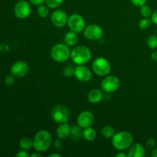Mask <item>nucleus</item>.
<instances>
[{"label": "nucleus", "mask_w": 157, "mask_h": 157, "mask_svg": "<svg viewBox=\"0 0 157 157\" xmlns=\"http://www.w3.org/2000/svg\"><path fill=\"white\" fill-rule=\"evenodd\" d=\"M52 144V136L50 132L41 130L35 135L33 138V147L36 151L42 153L50 148Z\"/></svg>", "instance_id": "1"}, {"label": "nucleus", "mask_w": 157, "mask_h": 157, "mask_svg": "<svg viewBox=\"0 0 157 157\" xmlns=\"http://www.w3.org/2000/svg\"><path fill=\"white\" fill-rule=\"evenodd\" d=\"M92 53L89 48L84 45H78L71 51V58L75 64H85L91 59Z\"/></svg>", "instance_id": "2"}, {"label": "nucleus", "mask_w": 157, "mask_h": 157, "mask_svg": "<svg viewBox=\"0 0 157 157\" xmlns=\"http://www.w3.org/2000/svg\"><path fill=\"white\" fill-rule=\"evenodd\" d=\"M133 135L127 131H120L112 137V145L117 150H125L133 144Z\"/></svg>", "instance_id": "3"}, {"label": "nucleus", "mask_w": 157, "mask_h": 157, "mask_svg": "<svg viewBox=\"0 0 157 157\" xmlns=\"http://www.w3.org/2000/svg\"><path fill=\"white\" fill-rule=\"evenodd\" d=\"M51 57L56 62H65L71 58V50L68 45L65 43H59L54 45L51 49Z\"/></svg>", "instance_id": "4"}, {"label": "nucleus", "mask_w": 157, "mask_h": 157, "mask_svg": "<svg viewBox=\"0 0 157 157\" xmlns=\"http://www.w3.org/2000/svg\"><path fill=\"white\" fill-rule=\"evenodd\" d=\"M92 70L98 76H107L111 71V65L107 58L100 57L92 63Z\"/></svg>", "instance_id": "5"}, {"label": "nucleus", "mask_w": 157, "mask_h": 157, "mask_svg": "<svg viewBox=\"0 0 157 157\" xmlns=\"http://www.w3.org/2000/svg\"><path fill=\"white\" fill-rule=\"evenodd\" d=\"M70 111L64 105L58 104L55 106L52 110V118L57 124H64L67 123L70 119Z\"/></svg>", "instance_id": "6"}, {"label": "nucleus", "mask_w": 157, "mask_h": 157, "mask_svg": "<svg viewBox=\"0 0 157 157\" xmlns=\"http://www.w3.org/2000/svg\"><path fill=\"white\" fill-rule=\"evenodd\" d=\"M67 25L72 32L80 33L83 32L86 27V22L83 16L79 14H72L68 16Z\"/></svg>", "instance_id": "7"}, {"label": "nucleus", "mask_w": 157, "mask_h": 157, "mask_svg": "<svg viewBox=\"0 0 157 157\" xmlns=\"http://www.w3.org/2000/svg\"><path fill=\"white\" fill-rule=\"evenodd\" d=\"M121 85L119 78L114 75H107L101 81V88L107 94L113 93L118 90Z\"/></svg>", "instance_id": "8"}, {"label": "nucleus", "mask_w": 157, "mask_h": 157, "mask_svg": "<svg viewBox=\"0 0 157 157\" xmlns=\"http://www.w3.org/2000/svg\"><path fill=\"white\" fill-rule=\"evenodd\" d=\"M104 31L102 28L96 24H91L86 26L84 30V35L87 39L90 41H98L103 37Z\"/></svg>", "instance_id": "9"}, {"label": "nucleus", "mask_w": 157, "mask_h": 157, "mask_svg": "<svg viewBox=\"0 0 157 157\" xmlns=\"http://www.w3.org/2000/svg\"><path fill=\"white\" fill-rule=\"evenodd\" d=\"M32 8L30 3L25 0H20L15 4L14 8V12L16 18L24 19L30 15Z\"/></svg>", "instance_id": "10"}, {"label": "nucleus", "mask_w": 157, "mask_h": 157, "mask_svg": "<svg viewBox=\"0 0 157 157\" xmlns=\"http://www.w3.org/2000/svg\"><path fill=\"white\" fill-rule=\"evenodd\" d=\"M67 20L68 16L67 13L64 11L60 9L54 11L51 16L52 23L57 28H62L65 26L67 24Z\"/></svg>", "instance_id": "11"}, {"label": "nucleus", "mask_w": 157, "mask_h": 157, "mask_svg": "<svg viewBox=\"0 0 157 157\" xmlns=\"http://www.w3.org/2000/svg\"><path fill=\"white\" fill-rule=\"evenodd\" d=\"M29 71V67L25 61H18L11 67V74L16 78H24Z\"/></svg>", "instance_id": "12"}, {"label": "nucleus", "mask_w": 157, "mask_h": 157, "mask_svg": "<svg viewBox=\"0 0 157 157\" xmlns=\"http://www.w3.org/2000/svg\"><path fill=\"white\" fill-rule=\"evenodd\" d=\"M75 76L81 82H88L92 78V73L87 66L80 64L75 68Z\"/></svg>", "instance_id": "13"}, {"label": "nucleus", "mask_w": 157, "mask_h": 157, "mask_svg": "<svg viewBox=\"0 0 157 157\" xmlns=\"http://www.w3.org/2000/svg\"><path fill=\"white\" fill-rule=\"evenodd\" d=\"M77 122L78 125L81 126L83 129L91 127L94 122V116L89 110H84L78 116Z\"/></svg>", "instance_id": "14"}, {"label": "nucleus", "mask_w": 157, "mask_h": 157, "mask_svg": "<svg viewBox=\"0 0 157 157\" xmlns=\"http://www.w3.org/2000/svg\"><path fill=\"white\" fill-rule=\"evenodd\" d=\"M129 157H144L146 155V149L141 144L136 143L133 144L129 148Z\"/></svg>", "instance_id": "15"}, {"label": "nucleus", "mask_w": 157, "mask_h": 157, "mask_svg": "<svg viewBox=\"0 0 157 157\" xmlns=\"http://www.w3.org/2000/svg\"><path fill=\"white\" fill-rule=\"evenodd\" d=\"M104 95L102 90H99V89H93L88 93L87 100L90 104H96L101 102L102 100L104 99Z\"/></svg>", "instance_id": "16"}, {"label": "nucleus", "mask_w": 157, "mask_h": 157, "mask_svg": "<svg viewBox=\"0 0 157 157\" xmlns=\"http://www.w3.org/2000/svg\"><path fill=\"white\" fill-rule=\"evenodd\" d=\"M71 127L68 124H61L56 130V135L59 139H66L70 136Z\"/></svg>", "instance_id": "17"}, {"label": "nucleus", "mask_w": 157, "mask_h": 157, "mask_svg": "<svg viewBox=\"0 0 157 157\" xmlns=\"http://www.w3.org/2000/svg\"><path fill=\"white\" fill-rule=\"evenodd\" d=\"M64 43L67 45L75 46L78 41V33H76L75 32H72V31L67 32L64 37Z\"/></svg>", "instance_id": "18"}, {"label": "nucleus", "mask_w": 157, "mask_h": 157, "mask_svg": "<svg viewBox=\"0 0 157 157\" xmlns=\"http://www.w3.org/2000/svg\"><path fill=\"white\" fill-rule=\"evenodd\" d=\"M81 126L74 125L71 127L70 132V138L72 140H79L80 139L83 137V130Z\"/></svg>", "instance_id": "19"}, {"label": "nucleus", "mask_w": 157, "mask_h": 157, "mask_svg": "<svg viewBox=\"0 0 157 157\" xmlns=\"http://www.w3.org/2000/svg\"><path fill=\"white\" fill-rule=\"evenodd\" d=\"M83 138L88 142H92V141L95 140V139L97 138L96 130L92 128L91 127L84 128V130H83Z\"/></svg>", "instance_id": "20"}, {"label": "nucleus", "mask_w": 157, "mask_h": 157, "mask_svg": "<svg viewBox=\"0 0 157 157\" xmlns=\"http://www.w3.org/2000/svg\"><path fill=\"white\" fill-rule=\"evenodd\" d=\"M115 130L113 127L110 125H106L101 130V134L104 137H105L106 139H110L114 136L115 134Z\"/></svg>", "instance_id": "21"}, {"label": "nucleus", "mask_w": 157, "mask_h": 157, "mask_svg": "<svg viewBox=\"0 0 157 157\" xmlns=\"http://www.w3.org/2000/svg\"><path fill=\"white\" fill-rule=\"evenodd\" d=\"M19 147L21 150H29L33 147V140H31L30 138L24 137L19 141Z\"/></svg>", "instance_id": "22"}, {"label": "nucleus", "mask_w": 157, "mask_h": 157, "mask_svg": "<svg viewBox=\"0 0 157 157\" xmlns=\"http://www.w3.org/2000/svg\"><path fill=\"white\" fill-rule=\"evenodd\" d=\"M152 24H153V21L151 19H150V18H144L139 21L138 26L141 30H147L151 27Z\"/></svg>", "instance_id": "23"}, {"label": "nucleus", "mask_w": 157, "mask_h": 157, "mask_svg": "<svg viewBox=\"0 0 157 157\" xmlns=\"http://www.w3.org/2000/svg\"><path fill=\"white\" fill-rule=\"evenodd\" d=\"M37 12L40 18H46L49 15V7L46 5H40L38 6V9H37Z\"/></svg>", "instance_id": "24"}, {"label": "nucleus", "mask_w": 157, "mask_h": 157, "mask_svg": "<svg viewBox=\"0 0 157 157\" xmlns=\"http://www.w3.org/2000/svg\"><path fill=\"white\" fill-rule=\"evenodd\" d=\"M140 14L144 18H151L152 14H153L152 9L147 5H144V6H141Z\"/></svg>", "instance_id": "25"}, {"label": "nucleus", "mask_w": 157, "mask_h": 157, "mask_svg": "<svg viewBox=\"0 0 157 157\" xmlns=\"http://www.w3.org/2000/svg\"><path fill=\"white\" fill-rule=\"evenodd\" d=\"M64 0H45V3L49 9H58L62 5Z\"/></svg>", "instance_id": "26"}, {"label": "nucleus", "mask_w": 157, "mask_h": 157, "mask_svg": "<svg viewBox=\"0 0 157 157\" xmlns=\"http://www.w3.org/2000/svg\"><path fill=\"white\" fill-rule=\"evenodd\" d=\"M148 47L151 49H155L157 48V35H152L148 38L147 41Z\"/></svg>", "instance_id": "27"}, {"label": "nucleus", "mask_w": 157, "mask_h": 157, "mask_svg": "<svg viewBox=\"0 0 157 157\" xmlns=\"http://www.w3.org/2000/svg\"><path fill=\"white\" fill-rule=\"evenodd\" d=\"M63 75L66 78H71L73 75H75V68H73L71 66H67L63 70Z\"/></svg>", "instance_id": "28"}, {"label": "nucleus", "mask_w": 157, "mask_h": 157, "mask_svg": "<svg viewBox=\"0 0 157 157\" xmlns=\"http://www.w3.org/2000/svg\"><path fill=\"white\" fill-rule=\"evenodd\" d=\"M155 146H156V140L153 138H150L147 141V143H146V147L148 150H153L155 147Z\"/></svg>", "instance_id": "29"}, {"label": "nucleus", "mask_w": 157, "mask_h": 157, "mask_svg": "<svg viewBox=\"0 0 157 157\" xmlns=\"http://www.w3.org/2000/svg\"><path fill=\"white\" fill-rule=\"evenodd\" d=\"M131 3L135 6L137 7H141V6H144L147 3V0H130Z\"/></svg>", "instance_id": "30"}, {"label": "nucleus", "mask_w": 157, "mask_h": 157, "mask_svg": "<svg viewBox=\"0 0 157 157\" xmlns=\"http://www.w3.org/2000/svg\"><path fill=\"white\" fill-rule=\"evenodd\" d=\"M5 82L7 85H12L15 83V76H13L12 75L6 76V79H5Z\"/></svg>", "instance_id": "31"}, {"label": "nucleus", "mask_w": 157, "mask_h": 157, "mask_svg": "<svg viewBox=\"0 0 157 157\" xmlns=\"http://www.w3.org/2000/svg\"><path fill=\"white\" fill-rule=\"evenodd\" d=\"M15 156H17V157H29V156H30V155H29V153H28L27 150H22L21 151L18 152V153L15 155Z\"/></svg>", "instance_id": "32"}, {"label": "nucleus", "mask_w": 157, "mask_h": 157, "mask_svg": "<svg viewBox=\"0 0 157 157\" xmlns=\"http://www.w3.org/2000/svg\"><path fill=\"white\" fill-rule=\"evenodd\" d=\"M31 4L34 5V6H40V5L44 4L45 2V0H29Z\"/></svg>", "instance_id": "33"}, {"label": "nucleus", "mask_w": 157, "mask_h": 157, "mask_svg": "<svg viewBox=\"0 0 157 157\" xmlns=\"http://www.w3.org/2000/svg\"><path fill=\"white\" fill-rule=\"evenodd\" d=\"M54 147L57 149V150H61L62 148V144H61V142L59 140H55V142H54Z\"/></svg>", "instance_id": "34"}, {"label": "nucleus", "mask_w": 157, "mask_h": 157, "mask_svg": "<svg viewBox=\"0 0 157 157\" xmlns=\"http://www.w3.org/2000/svg\"><path fill=\"white\" fill-rule=\"evenodd\" d=\"M151 20L153 21V24L156 25H157V10L155 11L154 12H153L151 16Z\"/></svg>", "instance_id": "35"}, {"label": "nucleus", "mask_w": 157, "mask_h": 157, "mask_svg": "<svg viewBox=\"0 0 157 157\" xmlns=\"http://www.w3.org/2000/svg\"><path fill=\"white\" fill-rule=\"evenodd\" d=\"M151 59L153 60V61H156L157 62V51H155V52H153V53L151 54Z\"/></svg>", "instance_id": "36"}, {"label": "nucleus", "mask_w": 157, "mask_h": 157, "mask_svg": "<svg viewBox=\"0 0 157 157\" xmlns=\"http://www.w3.org/2000/svg\"><path fill=\"white\" fill-rule=\"evenodd\" d=\"M115 156L116 157H127L128 156V155L126 154V153H123V152H119L118 153H117L116 155H115Z\"/></svg>", "instance_id": "37"}, {"label": "nucleus", "mask_w": 157, "mask_h": 157, "mask_svg": "<svg viewBox=\"0 0 157 157\" xmlns=\"http://www.w3.org/2000/svg\"><path fill=\"white\" fill-rule=\"evenodd\" d=\"M151 156L152 157H157V148L153 149V150H152Z\"/></svg>", "instance_id": "38"}, {"label": "nucleus", "mask_w": 157, "mask_h": 157, "mask_svg": "<svg viewBox=\"0 0 157 157\" xmlns=\"http://www.w3.org/2000/svg\"><path fill=\"white\" fill-rule=\"evenodd\" d=\"M31 156H32V157H41V153H40V152L37 151V153H32V154L31 155Z\"/></svg>", "instance_id": "39"}, {"label": "nucleus", "mask_w": 157, "mask_h": 157, "mask_svg": "<svg viewBox=\"0 0 157 157\" xmlns=\"http://www.w3.org/2000/svg\"><path fill=\"white\" fill-rule=\"evenodd\" d=\"M49 157H61V155L58 154V153H52L48 156Z\"/></svg>", "instance_id": "40"}, {"label": "nucleus", "mask_w": 157, "mask_h": 157, "mask_svg": "<svg viewBox=\"0 0 157 157\" xmlns=\"http://www.w3.org/2000/svg\"><path fill=\"white\" fill-rule=\"evenodd\" d=\"M156 35H157V31H156Z\"/></svg>", "instance_id": "41"}]
</instances>
